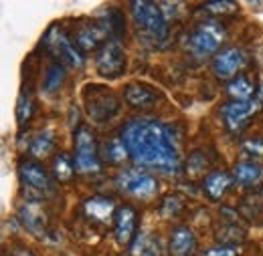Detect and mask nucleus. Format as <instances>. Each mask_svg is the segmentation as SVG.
Returning <instances> with one entry per match:
<instances>
[{
    "label": "nucleus",
    "instance_id": "obj_1",
    "mask_svg": "<svg viewBox=\"0 0 263 256\" xmlns=\"http://www.w3.org/2000/svg\"><path fill=\"white\" fill-rule=\"evenodd\" d=\"M120 137L138 165L164 174H178L180 154L168 125L154 119H132L124 125Z\"/></svg>",
    "mask_w": 263,
    "mask_h": 256
},
{
    "label": "nucleus",
    "instance_id": "obj_2",
    "mask_svg": "<svg viewBox=\"0 0 263 256\" xmlns=\"http://www.w3.org/2000/svg\"><path fill=\"white\" fill-rule=\"evenodd\" d=\"M225 36H227V31L221 23L217 20H204L197 25L193 32L189 34L186 38V49L189 53L202 61V59H209V57H217V53L221 51V45L225 42Z\"/></svg>",
    "mask_w": 263,
    "mask_h": 256
},
{
    "label": "nucleus",
    "instance_id": "obj_3",
    "mask_svg": "<svg viewBox=\"0 0 263 256\" xmlns=\"http://www.w3.org/2000/svg\"><path fill=\"white\" fill-rule=\"evenodd\" d=\"M130 8L138 31H142L156 42H162L168 36V20H166L162 8L158 6V2L136 0L130 4Z\"/></svg>",
    "mask_w": 263,
    "mask_h": 256
},
{
    "label": "nucleus",
    "instance_id": "obj_4",
    "mask_svg": "<svg viewBox=\"0 0 263 256\" xmlns=\"http://www.w3.org/2000/svg\"><path fill=\"white\" fill-rule=\"evenodd\" d=\"M83 97H85L87 115L98 125L109 123L122 109L120 97L114 95V91H109L107 87H101V85H87Z\"/></svg>",
    "mask_w": 263,
    "mask_h": 256
},
{
    "label": "nucleus",
    "instance_id": "obj_5",
    "mask_svg": "<svg viewBox=\"0 0 263 256\" xmlns=\"http://www.w3.org/2000/svg\"><path fill=\"white\" fill-rule=\"evenodd\" d=\"M75 154H73V161H75V169L79 174H96L101 167V156H99L98 141L96 135L91 133V129L85 125L77 127L75 131Z\"/></svg>",
    "mask_w": 263,
    "mask_h": 256
},
{
    "label": "nucleus",
    "instance_id": "obj_6",
    "mask_svg": "<svg viewBox=\"0 0 263 256\" xmlns=\"http://www.w3.org/2000/svg\"><path fill=\"white\" fill-rule=\"evenodd\" d=\"M43 45L57 59V63L73 67V69H81L85 65L83 53L73 45V40L61 29H55V27L49 29L45 38H43Z\"/></svg>",
    "mask_w": 263,
    "mask_h": 256
},
{
    "label": "nucleus",
    "instance_id": "obj_7",
    "mask_svg": "<svg viewBox=\"0 0 263 256\" xmlns=\"http://www.w3.org/2000/svg\"><path fill=\"white\" fill-rule=\"evenodd\" d=\"M18 178L27 192L34 198H47L53 194V178L47 174L45 165L34 160H21L18 163Z\"/></svg>",
    "mask_w": 263,
    "mask_h": 256
},
{
    "label": "nucleus",
    "instance_id": "obj_8",
    "mask_svg": "<svg viewBox=\"0 0 263 256\" xmlns=\"http://www.w3.org/2000/svg\"><path fill=\"white\" fill-rule=\"evenodd\" d=\"M261 103L257 99L251 101H229L221 107V115L225 121V127L233 135H241L249 127V121L261 111Z\"/></svg>",
    "mask_w": 263,
    "mask_h": 256
},
{
    "label": "nucleus",
    "instance_id": "obj_9",
    "mask_svg": "<svg viewBox=\"0 0 263 256\" xmlns=\"http://www.w3.org/2000/svg\"><path fill=\"white\" fill-rule=\"evenodd\" d=\"M116 184L122 192L130 194L138 200H150L158 194V180L142 169H124L118 174Z\"/></svg>",
    "mask_w": 263,
    "mask_h": 256
},
{
    "label": "nucleus",
    "instance_id": "obj_10",
    "mask_svg": "<svg viewBox=\"0 0 263 256\" xmlns=\"http://www.w3.org/2000/svg\"><path fill=\"white\" fill-rule=\"evenodd\" d=\"M126 67H128L126 51L116 40L105 42L101 47V51L98 53V57H96L98 75L103 77V79H120L126 73Z\"/></svg>",
    "mask_w": 263,
    "mask_h": 256
},
{
    "label": "nucleus",
    "instance_id": "obj_11",
    "mask_svg": "<svg viewBox=\"0 0 263 256\" xmlns=\"http://www.w3.org/2000/svg\"><path fill=\"white\" fill-rule=\"evenodd\" d=\"M247 63H249V57L243 49L227 47V49H221L213 59V73L219 79H235V75H239Z\"/></svg>",
    "mask_w": 263,
    "mask_h": 256
},
{
    "label": "nucleus",
    "instance_id": "obj_12",
    "mask_svg": "<svg viewBox=\"0 0 263 256\" xmlns=\"http://www.w3.org/2000/svg\"><path fill=\"white\" fill-rule=\"evenodd\" d=\"M136 230H138V212L128 204L118 206L116 216H114V236H116L118 244L132 246L134 238L138 236Z\"/></svg>",
    "mask_w": 263,
    "mask_h": 256
},
{
    "label": "nucleus",
    "instance_id": "obj_13",
    "mask_svg": "<svg viewBox=\"0 0 263 256\" xmlns=\"http://www.w3.org/2000/svg\"><path fill=\"white\" fill-rule=\"evenodd\" d=\"M18 218H21L23 226L33 236L41 238V240L49 236V220H47V214L43 210V204H39V202H27L25 206H21Z\"/></svg>",
    "mask_w": 263,
    "mask_h": 256
},
{
    "label": "nucleus",
    "instance_id": "obj_14",
    "mask_svg": "<svg viewBox=\"0 0 263 256\" xmlns=\"http://www.w3.org/2000/svg\"><path fill=\"white\" fill-rule=\"evenodd\" d=\"M124 99L126 103L136 107V109H148L152 105H156L160 101V91L154 89L152 85L148 83H140V81H134L128 83L126 89H124Z\"/></svg>",
    "mask_w": 263,
    "mask_h": 256
},
{
    "label": "nucleus",
    "instance_id": "obj_15",
    "mask_svg": "<svg viewBox=\"0 0 263 256\" xmlns=\"http://www.w3.org/2000/svg\"><path fill=\"white\" fill-rule=\"evenodd\" d=\"M116 210V202L107 196H91L83 202V214L87 216V220L96 224H105L107 220H114Z\"/></svg>",
    "mask_w": 263,
    "mask_h": 256
},
{
    "label": "nucleus",
    "instance_id": "obj_16",
    "mask_svg": "<svg viewBox=\"0 0 263 256\" xmlns=\"http://www.w3.org/2000/svg\"><path fill=\"white\" fill-rule=\"evenodd\" d=\"M107 36H109V29H107V23L105 20L91 23V25H85V27L77 29V32H75V47L81 53L83 51H93V49H98Z\"/></svg>",
    "mask_w": 263,
    "mask_h": 256
},
{
    "label": "nucleus",
    "instance_id": "obj_17",
    "mask_svg": "<svg viewBox=\"0 0 263 256\" xmlns=\"http://www.w3.org/2000/svg\"><path fill=\"white\" fill-rule=\"evenodd\" d=\"M170 256H195L197 254V236L189 226H176L170 232L168 240Z\"/></svg>",
    "mask_w": 263,
    "mask_h": 256
},
{
    "label": "nucleus",
    "instance_id": "obj_18",
    "mask_svg": "<svg viewBox=\"0 0 263 256\" xmlns=\"http://www.w3.org/2000/svg\"><path fill=\"white\" fill-rule=\"evenodd\" d=\"M233 184H235L233 174L223 172V169H215V172L206 174V178L202 180V190H204V194H206L213 202H219L225 194L229 192Z\"/></svg>",
    "mask_w": 263,
    "mask_h": 256
},
{
    "label": "nucleus",
    "instance_id": "obj_19",
    "mask_svg": "<svg viewBox=\"0 0 263 256\" xmlns=\"http://www.w3.org/2000/svg\"><path fill=\"white\" fill-rule=\"evenodd\" d=\"M130 250L134 256H164V250H162V244H160L158 236L154 232H148V230H142L134 238Z\"/></svg>",
    "mask_w": 263,
    "mask_h": 256
},
{
    "label": "nucleus",
    "instance_id": "obj_20",
    "mask_svg": "<svg viewBox=\"0 0 263 256\" xmlns=\"http://www.w3.org/2000/svg\"><path fill=\"white\" fill-rule=\"evenodd\" d=\"M215 238L221 246H235L247 238V232L237 220H223L215 230Z\"/></svg>",
    "mask_w": 263,
    "mask_h": 256
},
{
    "label": "nucleus",
    "instance_id": "obj_21",
    "mask_svg": "<svg viewBox=\"0 0 263 256\" xmlns=\"http://www.w3.org/2000/svg\"><path fill=\"white\" fill-rule=\"evenodd\" d=\"M233 180L239 186H255L263 180V169L255 161H239L233 167Z\"/></svg>",
    "mask_w": 263,
    "mask_h": 256
},
{
    "label": "nucleus",
    "instance_id": "obj_22",
    "mask_svg": "<svg viewBox=\"0 0 263 256\" xmlns=\"http://www.w3.org/2000/svg\"><path fill=\"white\" fill-rule=\"evenodd\" d=\"M99 156H101V160L107 161L109 165H120V163H124V161L130 158L128 147H126V143H124L122 137H111V139H107V141L99 147Z\"/></svg>",
    "mask_w": 263,
    "mask_h": 256
},
{
    "label": "nucleus",
    "instance_id": "obj_23",
    "mask_svg": "<svg viewBox=\"0 0 263 256\" xmlns=\"http://www.w3.org/2000/svg\"><path fill=\"white\" fill-rule=\"evenodd\" d=\"M227 93H229L231 101H251L253 95L257 93L255 85L251 83L249 77L245 75H237L235 79H231L227 85Z\"/></svg>",
    "mask_w": 263,
    "mask_h": 256
},
{
    "label": "nucleus",
    "instance_id": "obj_24",
    "mask_svg": "<svg viewBox=\"0 0 263 256\" xmlns=\"http://www.w3.org/2000/svg\"><path fill=\"white\" fill-rule=\"evenodd\" d=\"M65 77H67V71H65V65L61 63H51L47 67V73H45V77H43V91L45 93H55V91H59L61 89V85L65 83Z\"/></svg>",
    "mask_w": 263,
    "mask_h": 256
},
{
    "label": "nucleus",
    "instance_id": "obj_25",
    "mask_svg": "<svg viewBox=\"0 0 263 256\" xmlns=\"http://www.w3.org/2000/svg\"><path fill=\"white\" fill-rule=\"evenodd\" d=\"M53 145H55V133L51 129H43L31 139L29 152L33 158H45L53 152Z\"/></svg>",
    "mask_w": 263,
    "mask_h": 256
},
{
    "label": "nucleus",
    "instance_id": "obj_26",
    "mask_svg": "<svg viewBox=\"0 0 263 256\" xmlns=\"http://www.w3.org/2000/svg\"><path fill=\"white\" fill-rule=\"evenodd\" d=\"M75 172H77L75 169V161H73L71 156H67V154H57L55 156V160H53V178L57 182H61V184L71 182Z\"/></svg>",
    "mask_w": 263,
    "mask_h": 256
},
{
    "label": "nucleus",
    "instance_id": "obj_27",
    "mask_svg": "<svg viewBox=\"0 0 263 256\" xmlns=\"http://www.w3.org/2000/svg\"><path fill=\"white\" fill-rule=\"evenodd\" d=\"M33 109H34V103H33V97H31V89H27V91L21 93L18 103H16V121H18L21 127L33 117Z\"/></svg>",
    "mask_w": 263,
    "mask_h": 256
},
{
    "label": "nucleus",
    "instance_id": "obj_28",
    "mask_svg": "<svg viewBox=\"0 0 263 256\" xmlns=\"http://www.w3.org/2000/svg\"><path fill=\"white\" fill-rule=\"evenodd\" d=\"M206 165H209L206 154H204L202 150L193 152V154L189 156V160H186V176H200V174H204Z\"/></svg>",
    "mask_w": 263,
    "mask_h": 256
},
{
    "label": "nucleus",
    "instance_id": "obj_29",
    "mask_svg": "<svg viewBox=\"0 0 263 256\" xmlns=\"http://www.w3.org/2000/svg\"><path fill=\"white\" fill-rule=\"evenodd\" d=\"M184 208V202L180 196H166L164 202L160 204V214L162 216H178Z\"/></svg>",
    "mask_w": 263,
    "mask_h": 256
},
{
    "label": "nucleus",
    "instance_id": "obj_30",
    "mask_svg": "<svg viewBox=\"0 0 263 256\" xmlns=\"http://www.w3.org/2000/svg\"><path fill=\"white\" fill-rule=\"evenodd\" d=\"M243 152L249 158H263V139L261 137H251L243 141Z\"/></svg>",
    "mask_w": 263,
    "mask_h": 256
},
{
    "label": "nucleus",
    "instance_id": "obj_31",
    "mask_svg": "<svg viewBox=\"0 0 263 256\" xmlns=\"http://www.w3.org/2000/svg\"><path fill=\"white\" fill-rule=\"evenodd\" d=\"M206 10H213V14H225V12H231L237 8L235 2H229V0H223V2H206L204 4Z\"/></svg>",
    "mask_w": 263,
    "mask_h": 256
},
{
    "label": "nucleus",
    "instance_id": "obj_32",
    "mask_svg": "<svg viewBox=\"0 0 263 256\" xmlns=\"http://www.w3.org/2000/svg\"><path fill=\"white\" fill-rule=\"evenodd\" d=\"M202 256H239V250H237V246H221V244H217V246L204 250Z\"/></svg>",
    "mask_w": 263,
    "mask_h": 256
},
{
    "label": "nucleus",
    "instance_id": "obj_33",
    "mask_svg": "<svg viewBox=\"0 0 263 256\" xmlns=\"http://www.w3.org/2000/svg\"><path fill=\"white\" fill-rule=\"evenodd\" d=\"M10 256H34L29 248H14L12 252H10Z\"/></svg>",
    "mask_w": 263,
    "mask_h": 256
},
{
    "label": "nucleus",
    "instance_id": "obj_34",
    "mask_svg": "<svg viewBox=\"0 0 263 256\" xmlns=\"http://www.w3.org/2000/svg\"><path fill=\"white\" fill-rule=\"evenodd\" d=\"M255 99H257V101H259V103L263 105V85H259V87H257V93H255Z\"/></svg>",
    "mask_w": 263,
    "mask_h": 256
}]
</instances>
